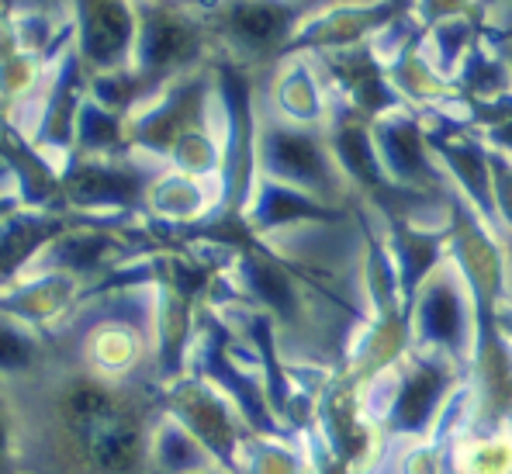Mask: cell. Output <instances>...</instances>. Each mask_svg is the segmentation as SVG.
<instances>
[{"instance_id": "obj_6", "label": "cell", "mask_w": 512, "mask_h": 474, "mask_svg": "<svg viewBox=\"0 0 512 474\" xmlns=\"http://www.w3.org/2000/svg\"><path fill=\"white\" fill-rule=\"evenodd\" d=\"M208 474H236V471H229V468H215V471H208Z\"/></svg>"}, {"instance_id": "obj_4", "label": "cell", "mask_w": 512, "mask_h": 474, "mask_svg": "<svg viewBox=\"0 0 512 474\" xmlns=\"http://www.w3.org/2000/svg\"><path fill=\"white\" fill-rule=\"evenodd\" d=\"M52 357L49 333L0 312V385H18L45 371Z\"/></svg>"}, {"instance_id": "obj_5", "label": "cell", "mask_w": 512, "mask_h": 474, "mask_svg": "<svg viewBox=\"0 0 512 474\" xmlns=\"http://www.w3.org/2000/svg\"><path fill=\"white\" fill-rule=\"evenodd\" d=\"M0 474H18V430L4 391H0Z\"/></svg>"}, {"instance_id": "obj_2", "label": "cell", "mask_w": 512, "mask_h": 474, "mask_svg": "<svg viewBox=\"0 0 512 474\" xmlns=\"http://www.w3.org/2000/svg\"><path fill=\"white\" fill-rule=\"evenodd\" d=\"M218 205L215 177H191L160 163V170L153 173L146 187V201L142 212L153 222H170V225H194L201 218L212 215Z\"/></svg>"}, {"instance_id": "obj_1", "label": "cell", "mask_w": 512, "mask_h": 474, "mask_svg": "<svg viewBox=\"0 0 512 474\" xmlns=\"http://www.w3.org/2000/svg\"><path fill=\"white\" fill-rule=\"evenodd\" d=\"M90 284L59 270H18L11 281L0 284V312L28 322L39 333L59 329L77 305L90 295Z\"/></svg>"}, {"instance_id": "obj_3", "label": "cell", "mask_w": 512, "mask_h": 474, "mask_svg": "<svg viewBox=\"0 0 512 474\" xmlns=\"http://www.w3.org/2000/svg\"><path fill=\"white\" fill-rule=\"evenodd\" d=\"M149 461H153V474H208V471L222 468L212 450L187 430L177 416H170L167 409H163L153 423Z\"/></svg>"}]
</instances>
